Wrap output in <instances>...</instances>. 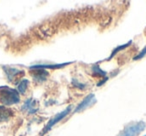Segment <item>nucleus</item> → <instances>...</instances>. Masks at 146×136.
<instances>
[{"label": "nucleus", "instance_id": "39448f33", "mask_svg": "<svg viewBox=\"0 0 146 136\" xmlns=\"http://www.w3.org/2000/svg\"><path fill=\"white\" fill-rule=\"evenodd\" d=\"M69 64H71V62L68 63H60V64H38V65H33L31 66L29 69L30 70H35V69H62L65 66H68Z\"/></svg>", "mask_w": 146, "mask_h": 136}, {"label": "nucleus", "instance_id": "ddd939ff", "mask_svg": "<svg viewBox=\"0 0 146 136\" xmlns=\"http://www.w3.org/2000/svg\"><path fill=\"white\" fill-rule=\"evenodd\" d=\"M145 55H146V45H145V47H144V48L142 49V50L140 51V52L138 53V54L136 55L135 57H134V58H133V60H134V61L140 60V59H142V58H143V57L145 56Z\"/></svg>", "mask_w": 146, "mask_h": 136}, {"label": "nucleus", "instance_id": "2eb2a0df", "mask_svg": "<svg viewBox=\"0 0 146 136\" xmlns=\"http://www.w3.org/2000/svg\"><path fill=\"white\" fill-rule=\"evenodd\" d=\"M144 136H146V135H144Z\"/></svg>", "mask_w": 146, "mask_h": 136}, {"label": "nucleus", "instance_id": "423d86ee", "mask_svg": "<svg viewBox=\"0 0 146 136\" xmlns=\"http://www.w3.org/2000/svg\"><path fill=\"white\" fill-rule=\"evenodd\" d=\"M30 71L32 72L33 80L36 83H42L49 76V73L44 69H35V70H30Z\"/></svg>", "mask_w": 146, "mask_h": 136}, {"label": "nucleus", "instance_id": "f03ea898", "mask_svg": "<svg viewBox=\"0 0 146 136\" xmlns=\"http://www.w3.org/2000/svg\"><path fill=\"white\" fill-rule=\"evenodd\" d=\"M146 128V123L144 121H135L127 124L123 130L119 132L117 136H137L144 131Z\"/></svg>", "mask_w": 146, "mask_h": 136}, {"label": "nucleus", "instance_id": "6e6552de", "mask_svg": "<svg viewBox=\"0 0 146 136\" xmlns=\"http://www.w3.org/2000/svg\"><path fill=\"white\" fill-rule=\"evenodd\" d=\"M36 100L34 99H28L24 102V104L22 105V110L23 111H27L28 113H35L37 111V107H36Z\"/></svg>", "mask_w": 146, "mask_h": 136}, {"label": "nucleus", "instance_id": "f257e3e1", "mask_svg": "<svg viewBox=\"0 0 146 136\" xmlns=\"http://www.w3.org/2000/svg\"><path fill=\"white\" fill-rule=\"evenodd\" d=\"M20 102L18 91L8 86H0V103L4 105H13Z\"/></svg>", "mask_w": 146, "mask_h": 136}, {"label": "nucleus", "instance_id": "7ed1b4c3", "mask_svg": "<svg viewBox=\"0 0 146 136\" xmlns=\"http://www.w3.org/2000/svg\"><path fill=\"white\" fill-rule=\"evenodd\" d=\"M71 108H72V106L71 105L68 106L66 109H64L63 111L59 112V113H57L55 116H53V117L46 123V125L44 126V128L42 129V131L40 132V136H43L46 133H48V132L50 131L53 127H54L55 124H57L59 121H61V120H63L65 117H67V115H69V113L71 112Z\"/></svg>", "mask_w": 146, "mask_h": 136}, {"label": "nucleus", "instance_id": "9d476101", "mask_svg": "<svg viewBox=\"0 0 146 136\" xmlns=\"http://www.w3.org/2000/svg\"><path fill=\"white\" fill-rule=\"evenodd\" d=\"M91 72H92V75L95 76V77H99V78H102L106 77V72L103 71V70L101 69L99 67V65L98 64H94L93 66L91 67Z\"/></svg>", "mask_w": 146, "mask_h": 136}, {"label": "nucleus", "instance_id": "1a4fd4ad", "mask_svg": "<svg viewBox=\"0 0 146 136\" xmlns=\"http://www.w3.org/2000/svg\"><path fill=\"white\" fill-rule=\"evenodd\" d=\"M13 111L4 106H0V122L7 121L10 117H12Z\"/></svg>", "mask_w": 146, "mask_h": 136}, {"label": "nucleus", "instance_id": "9b49d317", "mask_svg": "<svg viewBox=\"0 0 146 136\" xmlns=\"http://www.w3.org/2000/svg\"><path fill=\"white\" fill-rule=\"evenodd\" d=\"M29 86V80L28 79H22L17 84V91L20 94H25L27 88Z\"/></svg>", "mask_w": 146, "mask_h": 136}, {"label": "nucleus", "instance_id": "0eeeda50", "mask_svg": "<svg viewBox=\"0 0 146 136\" xmlns=\"http://www.w3.org/2000/svg\"><path fill=\"white\" fill-rule=\"evenodd\" d=\"M4 71L6 72L7 78L10 82L13 81V79H15L16 77H19V75H24V71L22 70L16 69V68H11V67H6L4 66Z\"/></svg>", "mask_w": 146, "mask_h": 136}, {"label": "nucleus", "instance_id": "f8f14e48", "mask_svg": "<svg viewBox=\"0 0 146 136\" xmlns=\"http://www.w3.org/2000/svg\"><path fill=\"white\" fill-rule=\"evenodd\" d=\"M132 44V41H128L126 44H123V45H120V46H118V47H116V48H114L113 49V51L111 52V55H110V57L108 58V60H110V59H112L114 56H115L116 54H117L119 51H121V50H123V49H125V48H127L129 45H131Z\"/></svg>", "mask_w": 146, "mask_h": 136}, {"label": "nucleus", "instance_id": "4468645a", "mask_svg": "<svg viewBox=\"0 0 146 136\" xmlns=\"http://www.w3.org/2000/svg\"><path fill=\"white\" fill-rule=\"evenodd\" d=\"M107 80H108V77H107V76H106V77L104 78L103 80H101V81H99V82H98V83H97V86H101L102 84H104V83H105V82L107 81Z\"/></svg>", "mask_w": 146, "mask_h": 136}, {"label": "nucleus", "instance_id": "20e7f679", "mask_svg": "<svg viewBox=\"0 0 146 136\" xmlns=\"http://www.w3.org/2000/svg\"><path fill=\"white\" fill-rule=\"evenodd\" d=\"M96 103V99H95V95L93 93L87 95L77 106L74 110H73V113H79V112L84 111L85 109H87L88 107L92 106L93 104Z\"/></svg>", "mask_w": 146, "mask_h": 136}]
</instances>
